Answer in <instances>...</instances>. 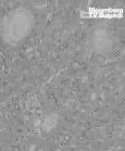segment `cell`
<instances>
[{
  "label": "cell",
  "mask_w": 125,
  "mask_h": 151,
  "mask_svg": "<svg viewBox=\"0 0 125 151\" xmlns=\"http://www.w3.org/2000/svg\"><path fill=\"white\" fill-rule=\"evenodd\" d=\"M34 23L35 19L31 10L24 7L15 8L2 17L0 36L7 45L17 47L29 36Z\"/></svg>",
  "instance_id": "obj_1"
},
{
  "label": "cell",
  "mask_w": 125,
  "mask_h": 151,
  "mask_svg": "<svg viewBox=\"0 0 125 151\" xmlns=\"http://www.w3.org/2000/svg\"><path fill=\"white\" fill-rule=\"evenodd\" d=\"M110 45H111V41H110L107 31H104L103 28L96 29L94 33V37H93V47H94L95 51L103 53V52L108 51Z\"/></svg>",
  "instance_id": "obj_2"
}]
</instances>
